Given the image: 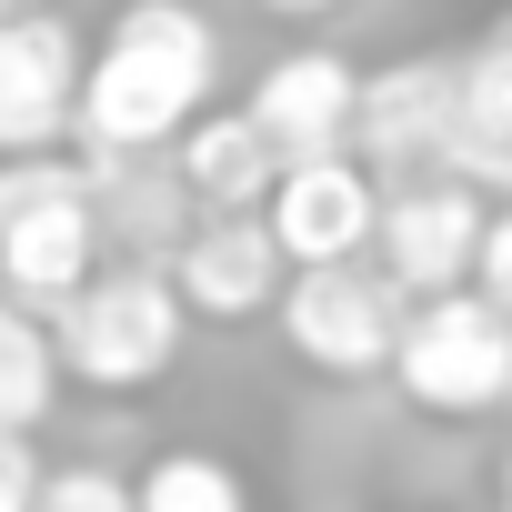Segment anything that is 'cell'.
Returning <instances> with one entry per match:
<instances>
[{
    "label": "cell",
    "instance_id": "obj_1",
    "mask_svg": "<svg viewBox=\"0 0 512 512\" xmlns=\"http://www.w3.org/2000/svg\"><path fill=\"white\" fill-rule=\"evenodd\" d=\"M211 81H221V31L191 0H131L81 71V131H71L81 161H131V151L181 141Z\"/></svg>",
    "mask_w": 512,
    "mask_h": 512
},
{
    "label": "cell",
    "instance_id": "obj_2",
    "mask_svg": "<svg viewBox=\"0 0 512 512\" xmlns=\"http://www.w3.org/2000/svg\"><path fill=\"white\" fill-rule=\"evenodd\" d=\"M101 272V201L81 151L0 161V292L21 312H61Z\"/></svg>",
    "mask_w": 512,
    "mask_h": 512
},
{
    "label": "cell",
    "instance_id": "obj_3",
    "mask_svg": "<svg viewBox=\"0 0 512 512\" xmlns=\"http://www.w3.org/2000/svg\"><path fill=\"white\" fill-rule=\"evenodd\" d=\"M181 332H191V302L161 262H111L91 272L61 312H51V342H61V372L91 382V392H141L181 362Z\"/></svg>",
    "mask_w": 512,
    "mask_h": 512
},
{
    "label": "cell",
    "instance_id": "obj_4",
    "mask_svg": "<svg viewBox=\"0 0 512 512\" xmlns=\"http://www.w3.org/2000/svg\"><path fill=\"white\" fill-rule=\"evenodd\" d=\"M402 392L442 422H472V412H502L512 402V322L482 302V292H442L402 322V352H392Z\"/></svg>",
    "mask_w": 512,
    "mask_h": 512
},
{
    "label": "cell",
    "instance_id": "obj_5",
    "mask_svg": "<svg viewBox=\"0 0 512 512\" xmlns=\"http://www.w3.org/2000/svg\"><path fill=\"white\" fill-rule=\"evenodd\" d=\"M402 282L392 272H362V262H322V272H292L282 282V342L312 362V372H382L402 352Z\"/></svg>",
    "mask_w": 512,
    "mask_h": 512
},
{
    "label": "cell",
    "instance_id": "obj_6",
    "mask_svg": "<svg viewBox=\"0 0 512 512\" xmlns=\"http://www.w3.org/2000/svg\"><path fill=\"white\" fill-rule=\"evenodd\" d=\"M482 231H492V201H482L472 181H442V171H432V181L382 191V231H372V251H382V272H392L412 302H442V292L472 282Z\"/></svg>",
    "mask_w": 512,
    "mask_h": 512
},
{
    "label": "cell",
    "instance_id": "obj_7",
    "mask_svg": "<svg viewBox=\"0 0 512 512\" xmlns=\"http://www.w3.org/2000/svg\"><path fill=\"white\" fill-rule=\"evenodd\" d=\"M452 131H462V61H382L372 81H362V121H352V141H362V171L382 181V171H402V181H432L442 171V151H452Z\"/></svg>",
    "mask_w": 512,
    "mask_h": 512
},
{
    "label": "cell",
    "instance_id": "obj_8",
    "mask_svg": "<svg viewBox=\"0 0 512 512\" xmlns=\"http://www.w3.org/2000/svg\"><path fill=\"white\" fill-rule=\"evenodd\" d=\"M81 71H91V51L71 41V21H51V11L0 21V161L81 131Z\"/></svg>",
    "mask_w": 512,
    "mask_h": 512
},
{
    "label": "cell",
    "instance_id": "obj_9",
    "mask_svg": "<svg viewBox=\"0 0 512 512\" xmlns=\"http://www.w3.org/2000/svg\"><path fill=\"white\" fill-rule=\"evenodd\" d=\"M272 241L292 272H322V262H362V241L382 231V181L342 151V161H292L282 191H272Z\"/></svg>",
    "mask_w": 512,
    "mask_h": 512
},
{
    "label": "cell",
    "instance_id": "obj_10",
    "mask_svg": "<svg viewBox=\"0 0 512 512\" xmlns=\"http://www.w3.org/2000/svg\"><path fill=\"white\" fill-rule=\"evenodd\" d=\"M241 111L272 131L282 171H292V161H342V151H352V121H362V71H352L342 51H282L262 81H251Z\"/></svg>",
    "mask_w": 512,
    "mask_h": 512
},
{
    "label": "cell",
    "instance_id": "obj_11",
    "mask_svg": "<svg viewBox=\"0 0 512 512\" xmlns=\"http://www.w3.org/2000/svg\"><path fill=\"white\" fill-rule=\"evenodd\" d=\"M171 282L201 322H251V312H282V241L262 211H211L191 221V241L171 251Z\"/></svg>",
    "mask_w": 512,
    "mask_h": 512
},
{
    "label": "cell",
    "instance_id": "obj_12",
    "mask_svg": "<svg viewBox=\"0 0 512 512\" xmlns=\"http://www.w3.org/2000/svg\"><path fill=\"white\" fill-rule=\"evenodd\" d=\"M171 161H181L201 211H272V191H282V151H272V131L251 111H201L171 141Z\"/></svg>",
    "mask_w": 512,
    "mask_h": 512
},
{
    "label": "cell",
    "instance_id": "obj_13",
    "mask_svg": "<svg viewBox=\"0 0 512 512\" xmlns=\"http://www.w3.org/2000/svg\"><path fill=\"white\" fill-rule=\"evenodd\" d=\"M91 201H101V231L131 241V262H161V272H171V251L191 241V211H201L181 161H151V151L91 161Z\"/></svg>",
    "mask_w": 512,
    "mask_h": 512
},
{
    "label": "cell",
    "instance_id": "obj_14",
    "mask_svg": "<svg viewBox=\"0 0 512 512\" xmlns=\"http://www.w3.org/2000/svg\"><path fill=\"white\" fill-rule=\"evenodd\" d=\"M61 392V342L41 332V312L0 302V432H31Z\"/></svg>",
    "mask_w": 512,
    "mask_h": 512
},
{
    "label": "cell",
    "instance_id": "obj_15",
    "mask_svg": "<svg viewBox=\"0 0 512 512\" xmlns=\"http://www.w3.org/2000/svg\"><path fill=\"white\" fill-rule=\"evenodd\" d=\"M131 492H141V512H251V492L221 452H161Z\"/></svg>",
    "mask_w": 512,
    "mask_h": 512
},
{
    "label": "cell",
    "instance_id": "obj_16",
    "mask_svg": "<svg viewBox=\"0 0 512 512\" xmlns=\"http://www.w3.org/2000/svg\"><path fill=\"white\" fill-rule=\"evenodd\" d=\"M41 512H141V492H131L121 472L71 462V472H51V482H41Z\"/></svg>",
    "mask_w": 512,
    "mask_h": 512
},
{
    "label": "cell",
    "instance_id": "obj_17",
    "mask_svg": "<svg viewBox=\"0 0 512 512\" xmlns=\"http://www.w3.org/2000/svg\"><path fill=\"white\" fill-rule=\"evenodd\" d=\"M472 292L512 322V211H492V231H482V262H472Z\"/></svg>",
    "mask_w": 512,
    "mask_h": 512
},
{
    "label": "cell",
    "instance_id": "obj_18",
    "mask_svg": "<svg viewBox=\"0 0 512 512\" xmlns=\"http://www.w3.org/2000/svg\"><path fill=\"white\" fill-rule=\"evenodd\" d=\"M0 512H41V462L21 432H0Z\"/></svg>",
    "mask_w": 512,
    "mask_h": 512
},
{
    "label": "cell",
    "instance_id": "obj_19",
    "mask_svg": "<svg viewBox=\"0 0 512 512\" xmlns=\"http://www.w3.org/2000/svg\"><path fill=\"white\" fill-rule=\"evenodd\" d=\"M251 11H272V21H312V11H332V0H251Z\"/></svg>",
    "mask_w": 512,
    "mask_h": 512
},
{
    "label": "cell",
    "instance_id": "obj_20",
    "mask_svg": "<svg viewBox=\"0 0 512 512\" xmlns=\"http://www.w3.org/2000/svg\"><path fill=\"white\" fill-rule=\"evenodd\" d=\"M21 11H41V0H0V21H21Z\"/></svg>",
    "mask_w": 512,
    "mask_h": 512
},
{
    "label": "cell",
    "instance_id": "obj_21",
    "mask_svg": "<svg viewBox=\"0 0 512 512\" xmlns=\"http://www.w3.org/2000/svg\"><path fill=\"white\" fill-rule=\"evenodd\" d=\"M502 512H512V462H502Z\"/></svg>",
    "mask_w": 512,
    "mask_h": 512
},
{
    "label": "cell",
    "instance_id": "obj_22",
    "mask_svg": "<svg viewBox=\"0 0 512 512\" xmlns=\"http://www.w3.org/2000/svg\"><path fill=\"white\" fill-rule=\"evenodd\" d=\"M492 41H502V51H512V21H492Z\"/></svg>",
    "mask_w": 512,
    "mask_h": 512
}]
</instances>
